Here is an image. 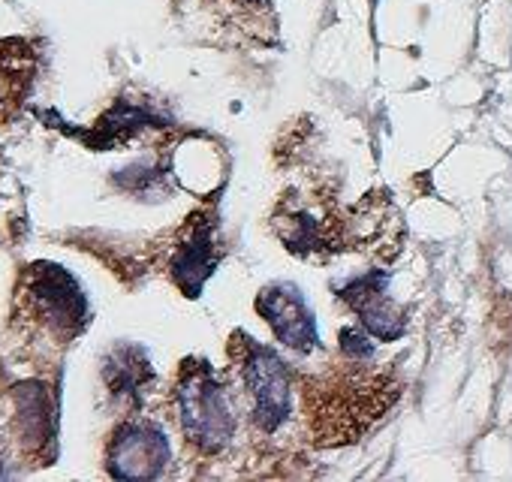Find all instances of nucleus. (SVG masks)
Returning a JSON list of instances; mask_svg holds the SVG:
<instances>
[{"label":"nucleus","mask_w":512,"mask_h":482,"mask_svg":"<svg viewBox=\"0 0 512 482\" xmlns=\"http://www.w3.org/2000/svg\"><path fill=\"white\" fill-rule=\"evenodd\" d=\"M368 359L332 362L320 374H296L302 428L314 446H344L377 428L401 398V383L389 371H374Z\"/></svg>","instance_id":"nucleus-1"},{"label":"nucleus","mask_w":512,"mask_h":482,"mask_svg":"<svg viewBox=\"0 0 512 482\" xmlns=\"http://www.w3.org/2000/svg\"><path fill=\"white\" fill-rule=\"evenodd\" d=\"M16 43L0 46V106L22 103L31 82V61L22 52H13Z\"/></svg>","instance_id":"nucleus-12"},{"label":"nucleus","mask_w":512,"mask_h":482,"mask_svg":"<svg viewBox=\"0 0 512 482\" xmlns=\"http://www.w3.org/2000/svg\"><path fill=\"white\" fill-rule=\"evenodd\" d=\"M175 13L202 43L220 49H266L278 43L272 0H175Z\"/></svg>","instance_id":"nucleus-5"},{"label":"nucleus","mask_w":512,"mask_h":482,"mask_svg":"<svg viewBox=\"0 0 512 482\" xmlns=\"http://www.w3.org/2000/svg\"><path fill=\"white\" fill-rule=\"evenodd\" d=\"M232 377L241 386L247 428L260 437H278L296 416V371L266 344L232 332L229 341Z\"/></svg>","instance_id":"nucleus-2"},{"label":"nucleus","mask_w":512,"mask_h":482,"mask_svg":"<svg viewBox=\"0 0 512 482\" xmlns=\"http://www.w3.org/2000/svg\"><path fill=\"white\" fill-rule=\"evenodd\" d=\"M106 464L118 479H157L169 464V440L151 419H127L109 440Z\"/></svg>","instance_id":"nucleus-7"},{"label":"nucleus","mask_w":512,"mask_h":482,"mask_svg":"<svg viewBox=\"0 0 512 482\" xmlns=\"http://www.w3.org/2000/svg\"><path fill=\"white\" fill-rule=\"evenodd\" d=\"M25 314L52 338L70 341L85 326V296L76 281L52 263H37L22 284Z\"/></svg>","instance_id":"nucleus-6"},{"label":"nucleus","mask_w":512,"mask_h":482,"mask_svg":"<svg viewBox=\"0 0 512 482\" xmlns=\"http://www.w3.org/2000/svg\"><path fill=\"white\" fill-rule=\"evenodd\" d=\"M350 251H365L374 260H392L401 248V214L386 193H368L350 208Z\"/></svg>","instance_id":"nucleus-11"},{"label":"nucleus","mask_w":512,"mask_h":482,"mask_svg":"<svg viewBox=\"0 0 512 482\" xmlns=\"http://www.w3.org/2000/svg\"><path fill=\"white\" fill-rule=\"evenodd\" d=\"M223 251L217 245V217L199 211L178 232L175 251L169 257V275L184 290V296H199L202 284L220 263Z\"/></svg>","instance_id":"nucleus-9"},{"label":"nucleus","mask_w":512,"mask_h":482,"mask_svg":"<svg viewBox=\"0 0 512 482\" xmlns=\"http://www.w3.org/2000/svg\"><path fill=\"white\" fill-rule=\"evenodd\" d=\"M253 308L266 320V326L275 332V338L281 344H287L290 350L308 356L320 347V335H317V320L302 296L299 287L293 284H269L256 293Z\"/></svg>","instance_id":"nucleus-8"},{"label":"nucleus","mask_w":512,"mask_h":482,"mask_svg":"<svg viewBox=\"0 0 512 482\" xmlns=\"http://www.w3.org/2000/svg\"><path fill=\"white\" fill-rule=\"evenodd\" d=\"M172 401L181 437L196 455L208 458L226 452L235 437L238 416L229 383H223L205 359H187L181 365Z\"/></svg>","instance_id":"nucleus-4"},{"label":"nucleus","mask_w":512,"mask_h":482,"mask_svg":"<svg viewBox=\"0 0 512 482\" xmlns=\"http://www.w3.org/2000/svg\"><path fill=\"white\" fill-rule=\"evenodd\" d=\"M350 208H344L335 190H287L272 208V229L281 245L308 263H329L350 251Z\"/></svg>","instance_id":"nucleus-3"},{"label":"nucleus","mask_w":512,"mask_h":482,"mask_svg":"<svg viewBox=\"0 0 512 482\" xmlns=\"http://www.w3.org/2000/svg\"><path fill=\"white\" fill-rule=\"evenodd\" d=\"M338 296L347 302V308L359 317L362 329L374 335L377 341H395L404 335L407 317L404 311L389 299V275L374 269L368 275L350 278L338 287Z\"/></svg>","instance_id":"nucleus-10"},{"label":"nucleus","mask_w":512,"mask_h":482,"mask_svg":"<svg viewBox=\"0 0 512 482\" xmlns=\"http://www.w3.org/2000/svg\"><path fill=\"white\" fill-rule=\"evenodd\" d=\"M341 350H344V356H350V359H368V362H371V356H374L371 335H365V332H359V329H344V332H341Z\"/></svg>","instance_id":"nucleus-13"}]
</instances>
